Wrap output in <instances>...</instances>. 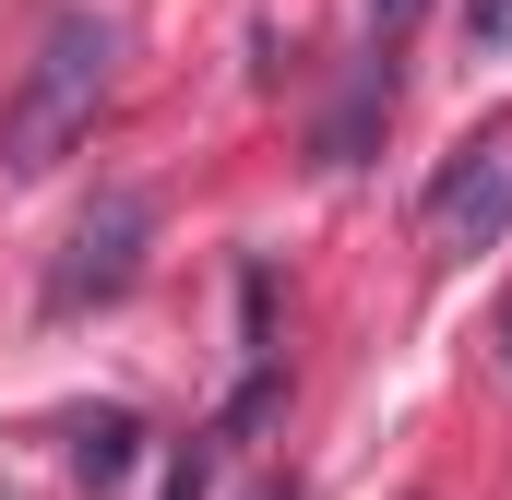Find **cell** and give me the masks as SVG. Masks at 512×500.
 I'll return each mask as SVG.
<instances>
[{"instance_id":"obj_1","label":"cell","mask_w":512,"mask_h":500,"mask_svg":"<svg viewBox=\"0 0 512 500\" xmlns=\"http://www.w3.org/2000/svg\"><path fill=\"white\" fill-rule=\"evenodd\" d=\"M108 84H120V24H108V12H60V24L36 36L12 108H0V167H12V179H48V167L96 131Z\"/></svg>"},{"instance_id":"obj_2","label":"cell","mask_w":512,"mask_h":500,"mask_svg":"<svg viewBox=\"0 0 512 500\" xmlns=\"http://www.w3.org/2000/svg\"><path fill=\"white\" fill-rule=\"evenodd\" d=\"M143 239H155V191H96L84 215H72V239L48 262V310L72 322V310H96V298H120L131 274H143Z\"/></svg>"},{"instance_id":"obj_3","label":"cell","mask_w":512,"mask_h":500,"mask_svg":"<svg viewBox=\"0 0 512 500\" xmlns=\"http://www.w3.org/2000/svg\"><path fill=\"white\" fill-rule=\"evenodd\" d=\"M501 227H512V131H489V143H465V155L429 179L417 239H429V250H489Z\"/></svg>"},{"instance_id":"obj_4","label":"cell","mask_w":512,"mask_h":500,"mask_svg":"<svg viewBox=\"0 0 512 500\" xmlns=\"http://www.w3.org/2000/svg\"><path fill=\"white\" fill-rule=\"evenodd\" d=\"M72 465H84V477L108 489V477L131 465V417H84V429H72Z\"/></svg>"},{"instance_id":"obj_5","label":"cell","mask_w":512,"mask_h":500,"mask_svg":"<svg viewBox=\"0 0 512 500\" xmlns=\"http://www.w3.org/2000/svg\"><path fill=\"white\" fill-rule=\"evenodd\" d=\"M465 36L477 48H512V0H465Z\"/></svg>"},{"instance_id":"obj_6","label":"cell","mask_w":512,"mask_h":500,"mask_svg":"<svg viewBox=\"0 0 512 500\" xmlns=\"http://www.w3.org/2000/svg\"><path fill=\"white\" fill-rule=\"evenodd\" d=\"M370 24H382V36H393V24H417V0H370Z\"/></svg>"},{"instance_id":"obj_7","label":"cell","mask_w":512,"mask_h":500,"mask_svg":"<svg viewBox=\"0 0 512 500\" xmlns=\"http://www.w3.org/2000/svg\"><path fill=\"white\" fill-rule=\"evenodd\" d=\"M489 346H501V370H512V298H501V322H489Z\"/></svg>"},{"instance_id":"obj_8","label":"cell","mask_w":512,"mask_h":500,"mask_svg":"<svg viewBox=\"0 0 512 500\" xmlns=\"http://www.w3.org/2000/svg\"><path fill=\"white\" fill-rule=\"evenodd\" d=\"M262 500H286V489H262Z\"/></svg>"}]
</instances>
